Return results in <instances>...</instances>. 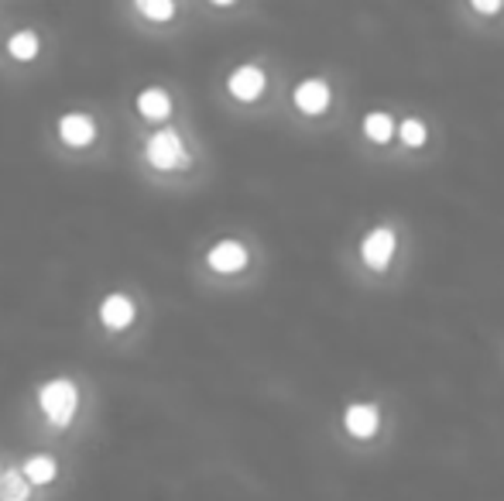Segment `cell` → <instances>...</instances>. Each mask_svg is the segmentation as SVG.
Masks as SVG:
<instances>
[{
  "mask_svg": "<svg viewBox=\"0 0 504 501\" xmlns=\"http://www.w3.org/2000/svg\"><path fill=\"white\" fill-rule=\"evenodd\" d=\"M38 405H42L45 419L52 426H69L76 419V409H79V388L72 385L69 378H52L38 388Z\"/></svg>",
  "mask_w": 504,
  "mask_h": 501,
  "instance_id": "6da1fadb",
  "label": "cell"
},
{
  "mask_svg": "<svg viewBox=\"0 0 504 501\" xmlns=\"http://www.w3.org/2000/svg\"><path fill=\"white\" fill-rule=\"evenodd\" d=\"M144 155L162 172H168V169H185L189 165V151H185L183 144V134L172 128L154 130L152 138H148V144H144Z\"/></svg>",
  "mask_w": 504,
  "mask_h": 501,
  "instance_id": "7a4b0ae2",
  "label": "cell"
},
{
  "mask_svg": "<svg viewBox=\"0 0 504 501\" xmlns=\"http://www.w3.org/2000/svg\"><path fill=\"white\" fill-rule=\"evenodd\" d=\"M268 87V76L261 66H237V69L230 72V79H226V89H230V97L240 103H251L257 100Z\"/></svg>",
  "mask_w": 504,
  "mask_h": 501,
  "instance_id": "3957f363",
  "label": "cell"
},
{
  "mask_svg": "<svg viewBox=\"0 0 504 501\" xmlns=\"http://www.w3.org/2000/svg\"><path fill=\"white\" fill-rule=\"evenodd\" d=\"M361 258H364L367 268H388V261L394 258V234L388 227H374L364 234V241H361Z\"/></svg>",
  "mask_w": 504,
  "mask_h": 501,
  "instance_id": "277c9868",
  "label": "cell"
},
{
  "mask_svg": "<svg viewBox=\"0 0 504 501\" xmlns=\"http://www.w3.org/2000/svg\"><path fill=\"white\" fill-rule=\"evenodd\" d=\"M330 100H333V93H330V83L326 79H320V76H312V79H302L299 87H295L292 93V103L302 110V114L316 117L322 114L326 107H330Z\"/></svg>",
  "mask_w": 504,
  "mask_h": 501,
  "instance_id": "5b68a950",
  "label": "cell"
},
{
  "mask_svg": "<svg viewBox=\"0 0 504 501\" xmlns=\"http://www.w3.org/2000/svg\"><path fill=\"white\" fill-rule=\"evenodd\" d=\"M343 426L357 440H371L381 430V409L374 402H353V405H347V412H343Z\"/></svg>",
  "mask_w": 504,
  "mask_h": 501,
  "instance_id": "8992f818",
  "label": "cell"
},
{
  "mask_svg": "<svg viewBox=\"0 0 504 501\" xmlns=\"http://www.w3.org/2000/svg\"><path fill=\"white\" fill-rule=\"evenodd\" d=\"M134 316H138L134 299L124 296V292H110V296H103V302H100V323H103L107 329H113V333L131 327Z\"/></svg>",
  "mask_w": 504,
  "mask_h": 501,
  "instance_id": "52a82bcc",
  "label": "cell"
},
{
  "mask_svg": "<svg viewBox=\"0 0 504 501\" xmlns=\"http://www.w3.org/2000/svg\"><path fill=\"white\" fill-rule=\"evenodd\" d=\"M206 265H210L213 272L220 275H234L240 272L244 265H247V247L234 237H226V241H216L210 247V255H206Z\"/></svg>",
  "mask_w": 504,
  "mask_h": 501,
  "instance_id": "ba28073f",
  "label": "cell"
},
{
  "mask_svg": "<svg viewBox=\"0 0 504 501\" xmlns=\"http://www.w3.org/2000/svg\"><path fill=\"white\" fill-rule=\"evenodd\" d=\"M58 138L69 148H89L97 141V120L89 114H66L58 120Z\"/></svg>",
  "mask_w": 504,
  "mask_h": 501,
  "instance_id": "9c48e42d",
  "label": "cell"
},
{
  "mask_svg": "<svg viewBox=\"0 0 504 501\" xmlns=\"http://www.w3.org/2000/svg\"><path fill=\"white\" fill-rule=\"evenodd\" d=\"M134 107H138V114L144 117V120H168V117H172V97L158 87L141 89Z\"/></svg>",
  "mask_w": 504,
  "mask_h": 501,
  "instance_id": "30bf717a",
  "label": "cell"
},
{
  "mask_svg": "<svg viewBox=\"0 0 504 501\" xmlns=\"http://www.w3.org/2000/svg\"><path fill=\"white\" fill-rule=\"evenodd\" d=\"M21 477L28 481L31 487L35 485H52L58 477V464L52 454H31L25 464H21Z\"/></svg>",
  "mask_w": 504,
  "mask_h": 501,
  "instance_id": "8fae6325",
  "label": "cell"
},
{
  "mask_svg": "<svg viewBox=\"0 0 504 501\" xmlns=\"http://www.w3.org/2000/svg\"><path fill=\"white\" fill-rule=\"evenodd\" d=\"M7 52L17 62H31V58L42 52V38L35 31H17V35H11V42H7Z\"/></svg>",
  "mask_w": 504,
  "mask_h": 501,
  "instance_id": "7c38bea8",
  "label": "cell"
},
{
  "mask_svg": "<svg viewBox=\"0 0 504 501\" xmlns=\"http://www.w3.org/2000/svg\"><path fill=\"white\" fill-rule=\"evenodd\" d=\"M31 485L21 471H0V501H28Z\"/></svg>",
  "mask_w": 504,
  "mask_h": 501,
  "instance_id": "4fadbf2b",
  "label": "cell"
},
{
  "mask_svg": "<svg viewBox=\"0 0 504 501\" xmlns=\"http://www.w3.org/2000/svg\"><path fill=\"white\" fill-rule=\"evenodd\" d=\"M364 134L371 138L374 144H388L394 138V120L388 114H381V110H374V114L364 117Z\"/></svg>",
  "mask_w": 504,
  "mask_h": 501,
  "instance_id": "5bb4252c",
  "label": "cell"
},
{
  "mask_svg": "<svg viewBox=\"0 0 504 501\" xmlns=\"http://www.w3.org/2000/svg\"><path fill=\"white\" fill-rule=\"evenodd\" d=\"M394 130H398L402 144H408V148H422V144H425V124H422L419 117H408V120H402Z\"/></svg>",
  "mask_w": 504,
  "mask_h": 501,
  "instance_id": "9a60e30c",
  "label": "cell"
},
{
  "mask_svg": "<svg viewBox=\"0 0 504 501\" xmlns=\"http://www.w3.org/2000/svg\"><path fill=\"white\" fill-rule=\"evenodd\" d=\"M138 15L152 17V21H172L175 4L172 0H138Z\"/></svg>",
  "mask_w": 504,
  "mask_h": 501,
  "instance_id": "2e32d148",
  "label": "cell"
},
{
  "mask_svg": "<svg viewBox=\"0 0 504 501\" xmlns=\"http://www.w3.org/2000/svg\"><path fill=\"white\" fill-rule=\"evenodd\" d=\"M470 7H474L477 15H498V11H501L504 4H498V0H474Z\"/></svg>",
  "mask_w": 504,
  "mask_h": 501,
  "instance_id": "e0dca14e",
  "label": "cell"
}]
</instances>
